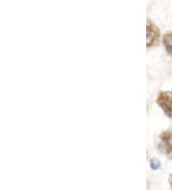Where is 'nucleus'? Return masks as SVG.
I'll list each match as a JSON object with an SVG mask.
<instances>
[{"label": "nucleus", "instance_id": "nucleus-6", "mask_svg": "<svg viewBox=\"0 0 172 190\" xmlns=\"http://www.w3.org/2000/svg\"><path fill=\"white\" fill-rule=\"evenodd\" d=\"M169 183H170V185L172 186V174L169 176Z\"/></svg>", "mask_w": 172, "mask_h": 190}, {"label": "nucleus", "instance_id": "nucleus-4", "mask_svg": "<svg viewBox=\"0 0 172 190\" xmlns=\"http://www.w3.org/2000/svg\"><path fill=\"white\" fill-rule=\"evenodd\" d=\"M162 43H164L166 52L172 57V31L165 34L162 38Z\"/></svg>", "mask_w": 172, "mask_h": 190}, {"label": "nucleus", "instance_id": "nucleus-2", "mask_svg": "<svg viewBox=\"0 0 172 190\" xmlns=\"http://www.w3.org/2000/svg\"><path fill=\"white\" fill-rule=\"evenodd\" d=\"M157 104L166 116L172 118V91H161L157 97Z\"/></svg>", "mask_w": 172, "mask_h": 190}, {"label": "nucleus", "instance_id": "nucleus-1", "mask_svg": "<svg viewBox=\"0 0 172 190\" xmlns=\"http://www.w3.org/2000/svg\"><path fill=\"white\" fill-rule=\"evenodd\" d=\"M158 148L160 152L172 160V129L162 132L159 136Z\"/></svg>", "mask_w": 172, "mask_h": 190}, {"label": "nucleus", "instance_id": "nucleus-5", "mask_svg": "<svg viewBox=\"0 0 172 190\" xmlns=\"http://www.w3.org/2000/svg\"><path fill=\"white\" fill-rule=\"evenodd\" d=\"M161 166V162L159 161L158 158H152V160H150V167L153 169V170H157L160 168Z\"/></svg>", "mask_w": 172, "mask_h": 190}, {"label": "nucleus", "instance_id": "nucleus-3", "mask_svg": "<svg viewBox=\"0 0 172 190\" xmlns=\"http://www.w3.org/2000/svg\"><path fill=\"white\" fill-rule=\"evenodd\" d=\"M146 31H147V47H152L157 45L160 41V30L155 24H153L150 20H147L146 23Z\"/></svg>", "mask_w": 172, "mask_h": 190}]
</instances>
